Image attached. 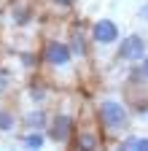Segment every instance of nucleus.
Wrapping results in <instances>:
<instances>
[{
	"instance_id": "11",
	"label": "nucleus",
	"mask_w": 148,
	"mask_h": 151,
	"mask_svg": "<svg viewBox=\"0 0 148 151\" xmlns=\"http://www.w3.org/2000/svg\"><path fill=\"white\" fill-rule=\"evenodd\" d=\"M22 143H24V148H43L46 143H49V138H46V129H27L24 135H22Z\"/></svg>"
},
{
	"instance_id": "12",
	"label": "nucleus",
	"mask_w": 148,
	"mask_h": 151,
	"mask_svg": "<svg viewBox=\"0 0 148 151\" xmlns=\"http://www.w3.org/2000/svg\"><path fill=\"white\" fill-rule=\"evenodd\" d=\"M119 148H124V151H148V138H143V135L119 138Z\"/></svg>"
},
{
	"instance_id": "15",
	"label": "nucleus",
	"mask_w": 148,
	"mask_h": 151,
	"mask_svg": "<svg viewBox=\"0 0 148 151\" xmlns=\"http://www.w3.org/2000/svg\"><path fill=\"white\" fill-rule=\"evenodd\" d=\"M14 89V73L8 68H0V97Z\"/></svg>"
},
{
	"instance_id": "6",
	"label": "nucleus",
	"mask_w": 148,
	"mask_h": 151,
	"mask_svg": "<svg viewBox=\"0 0 148 151\" xmlns=\"http://www.w3.org/2000/svg\"><path fill=\"white\" fill-rule=\"evenodd\" d=\"M65 41H67L73 57H76V62H89V60H92V38H89V32H86L78 22L70 24Z\"/></svg>"
},
{
	"instance_id": "4",
	"label": "nucleus",
	"mask_w": 148,
	"mask_h": 151,
	"mask_svg": "<svg viewBox=\"0 0 148 151\" xmlns=\"http://www.w3.org/2000/svg\"><path fill=\"white\" fill-rule=\"evenodd\" d=\"M145 54H148V43H145V38L137 35V32H129L127 38H121V41H119L116 60H119V62H129V65H135V62L143 60Z\"/></svg>"
},
{
	"instance_id": "3",
	"label": "nucleus",
	"mask_w": 148,
	"mask_h": 151,
	"mask_svg": "<svg viewBox=\"0 0 148 151\" xmlns=\"http://www.w3.org/2000/svg\"><path fill=\"white\" fill-rule=\"evenodd\" d=\"M76 113L73 111H54L49 116V127H46V138L54 146H70L73 135H76Z\"/></svg>"
},
{
	"instance_id": "16",
	"label": "nucleus",
	"mask_w": 148,
	"mask_h": 151,
	"mask_svg": "<svg viewBox=\"0 0 148 151\" xmlns=\"http://www.w3.org/2000/svg\"><path fill=\"white\" fill-rule=\"evenodd\" d=\"M46 3H49L54 11H70L73 6L78 3V0H46Z\"/></svg>"
},
{
	"instance_id": "13",
	"label": "nucleus",
	"mask_w": 148,
	"mask_h": 151,
	"mask_svg": "<svg viewBox=\"0 0 148 151\" xmlns=\"http://www.w3.org/2000/svg\"><path fill=\"white\" fill-rule=\"evenodd\" d=\"M30 19H32L30 6H14V11H11V22H14L16 27H24Z\"/></svg>"
},
{
	"instance_id": "1",
	"label": "nucleus",
	"mask_w": 148,
	"mask_h": 151,
	"mask_svg": "<svg viewBox=\"0 0 148 151\" xmlns=\"http://www.w3.org/2000/svg\"><path fill=\"white\" fill-rule=\"evenodd\" d=\"M94 119L100 124V132L105 135V140H116L132 129V111L119 97H102L94 105Z\"/></svg>"
},
{
	"instance_id": "10",
	"label": "nucleus",
	"mask_w": 148,
	"mask_h": 151,
	"mask_svg": "<svg viewBox=\"0 0 148 151\" xmlns=\"http://www.w3.org/2000/svg\"><path fill=\"white\" fill-rule=\"evenodd\" d=\"M19 127V116L16 111L8 105H0V135H11V132Z\"/></svg>"
},
{
	"instance_id": "2",
	"label": "nucleus",
	"mask_w": 148,
	"mask_h": 151,
	"mask_svg": "<svg viewBox=\"0 0 148 151\" xmlns=\"http://www.w3.org/2000/svg\"><path fill=\"white\" fill-rule=\"evenodd\" d=\"M38 60H41V68L49 76H54V78H62V76L76 78V65L78 62H76V57H73L65 38H46Z\"/></svg>"
},
{
	"instance_id": "14",
	"label": "nucleus",
	"mask_w": 148,
	"mask_h": 151,
	"mask_svg": "<svg viewBox=\"0 0 148 151\" xmlns=\"http://www.w3.org/2000/svg\"><path fill=\"white\" fill-rule=\"evenodd\" d=\"M132 78H137L140 84L148 86V54L143 57L140 62H135V70H132Z\"/></svg>"
},
{
	"instance_id": "5",
	"label": "nucleus",
	"mask_w": 148,
	"mask_h": 151,
	"mask_svg": "<svg viewBox=\"0 0 148 151\" xmlns=\"http://www.w3.org/2000/svg\"><path fill=\"white\" fill-rule=\"evenodd\" d=\"M89 38H92V46L108 49V46L119 43L121 30H119V24L113 19H97V22H92V27H89Z\"/></svg>"
},
{
	"instance_id": "8",
	"label": "nucleus",
	"mask_w": 148,
	"mask_h": 151,
	"mask_svg": "<svg viewBox=\"0 0 148 151\" xmlns=\"http://www.w3.org/2000/svg\"><path fill=\"white\" fill-rule=\"evenodd\" d=\"M49 116H51V113H49L43 105H35V108H30V111L24 113L19 122H22L24 129H46V127H49Z\"/></svg>"
},
{
	"instance_id": "9",
	"label": "nucleus",
	"mask_w": 148,
	"mask_h": 151,
	"mask_svg": "<svg viewBox=\"0 0 148 151\" xmlns=\"http://www.w3.org/2000/svg\"><path fill=\"white\" fill-rule=\"evenodd\" d=\"M27 97H30L32 105H43V103L51 97V89H49L46 81H30V84H27Z\"/></svg>"
},
{
	"instance_id": "7",
	"label": "nucleus",
	"mask_w": 148,
	"mask_h": 151,
	"mask_svg": "<svg viewBox=\"0 0 148 151\" xmlns=\"http://www.w3.org/2000/svg\"><path fill=\"white\" fill-rule=\"evenodd\" d=\"M102 143H105V135L100 132V124H92V127H76L70 146H76L81 151H97L102 148Z\"/></svg>"
}]
</instances>
